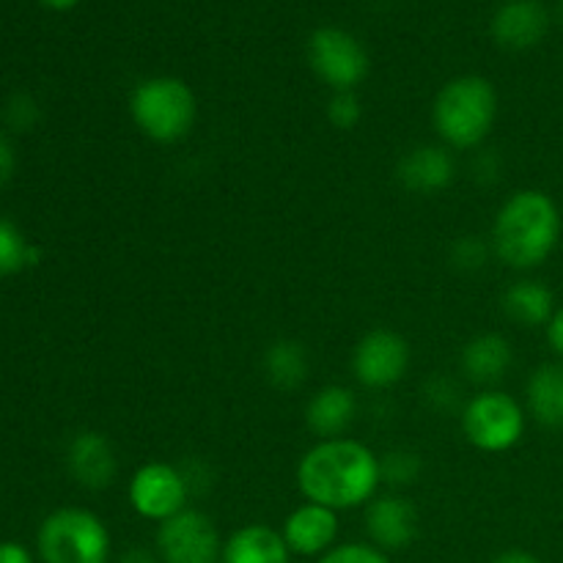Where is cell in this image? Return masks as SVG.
<instances>
[{
    "label": "cell",
    "instance_id": "cell-4",
    "mask_svg": "<svg viewBox=\"0 0 563 563\" xmlns=\"http://www.w3.org/2000/svg\"><path fill=\"white\" fill-rule=\"evenodd\" d=\"M137 130L157 143H176L196 124V93L179 77H148L130 97Z\"/></svg>",
    "mask_w": 563,
    "mask_h": 563
},
{
    "label": "cell",
    "instance_id": "cell-10",
    "mask_svg": "<svg viewBox=\"0 0 563 563\" xmlns=\"http://www.w3.org/2000/svg\"><path fill=\"white\" fill-rule=\"evenodd\" d=\"M410 366V346L394 330H372L355 346L352 368L357 383L366 388H390Z\"/></svg>",
    "mask_w": 563,
    "mask_h": 563
},
{
    "label": "cell",
    "instance_id": "cell-15",
    "mask_svg": "<svg viewBox=\"0 0 563 563\" xmlns=\"http://www.w3.org/2000/svg\"><path fill=\"white\" fill-rule=\"evenodd\" d=\"M396 176L410 192H440L454 179V157L443 146H418L401 157Z\"/></svg>",
    "mask_w": 563,
    "mask_h": 563
},
{
    "label": "cell",
    "instance_id": "cell-16",
    "mask_svg": "<svg viewBox=\"0 0 563 563\" xmlns=\"http://www.w3.org/2000/svg\"><path fill=\"white\" fill-rule=\"evenodd\" d=\"M220 563H291V550L273 528L245 526L223 544Z\"/></svg>",
    "mask_w": 563,
    "mask_h": 563
},
{
    "label": "cell",
    "instance_id": "cell-34",
    "mask_svg": "<svg viewBox=\"0 0 563 563\" xmlns=\"http://www.w3.org/2000/svg\"><path fill=\"white\" fill-rule=\"evenodd\" d=\"M561 16H563V0H561Z\"/></svg>",
    "mask_w": 563,
    "mask_h": 563
},
{
    "label": "cell",
    "instance_id": "cell-19",
    "mask_svg": "<svg viewBox=\"0 0 563 563\" xmlns=\"http://www.w3.org/2000/svg\"><path fill=\"white\" fill-rule=\"evenodd\" d=\"M528 412L548 429H563V363L539 366L528 379Z\"/></svg>",
    "mask_w": 563,
    "mask_h": 563
},
{
    "label": "cell",
    "instance_id": "cell-33",
    "mask_svg": "<svg viewBox=\"0 0 563 563\" xmlns=\"http://www.w3.org/2000/svg\"><path fill=\"white\" fill-rule=\"evenodd\" d=\"M44 5H49V9H58V11H66L71 9V5H77L80 0H42Z\"/></svg>",
    "mask_w": 563,
    "mask_h": 563
},
{
    "label": "cell",
    "instance_id": "cell-1",
    "mask_svg": "<svg viewBox=\"0 0 563 563\" xmlns=\"http://www.w3.org/2000/svg\"><path fill=\"white\" fill-rule=\"evenodd\" d=\"M383 482V462L357 440H322L297 465V487L308 504L355 509L368 504Z\"/></svg>",
    "mask_w": 563,
    "mask_h": 563
},
{
    "label": "cell",
    "instance_id": "cell-11",
    "mask_svg": "<svg viewBox=\"0 0 563 563\" xmlns=\"http://www.w3.org/2000/svg\"><path fill=\"white\" fill-rule=\"evenodd\" d=\"M550 14L539 0H506L493 16V38L506 49H531L548 36Z\"/></svg>",
    "mask_w": 563,
    "mask_h": 563
},
{
    "label": "cell",
    "instance_id": "cell-23",
    "mask_svg": "<svg viewBox=\"0 0 563 563\" xmlns=\"http://www.w3.org/2000/svg\"><path fill=\"white\" fill-rule=\"evenodd\" d=\"M361 115L363 108L361 99L355 97V91H335L333 97H330L328 119L333 126H339V130H355Z\"/></svg>",
    "mask_w": 563,
    "mask_h": 563
},
{
    "label": "cell",
    "instance_id": "cell-28",
    "mask_svg": "<svg viewBox=\"0 0 563 563\" xmlns=\"http://www.w3.org/2000/svg\"><path fill=\"white\" fill-rule=\"evenodd\" d=\"M14 148H11V143L5 141L3 135H0V187L9 185V179L14 176Z\"/></svg>",
    "mask_w": 563,
    "mask_h": 563
},
{
    "label": "cell",
    "instance_id": "cell-8",
    "mask_svg": "<svg viewBox=\"0 0 563 563\" xmlns=\"http://www.w3.org/2000/svg\"><path fill=\"white\" fill-rule=\"evenodd\" d=\"M157 553L163 563H220L223 544L207 515L185 509L159 522Z\"/></svg>",
    "mask_w": 563,
    "mask_h": 563
},
{
    "label": "cell",
    "instance_id": "cell-31",
    "mask_svg": "<svg viewBox=\"0 0 563 563\" xmlns=\"http://www.w3.org/2000/svg\"><path fill=\"white\" fill-rule=\"evenodd\" d=\"M493 563H542L537 555L526 553V550H509V553H500Z\"/></svg>",
    "mask_w": 563,
    "mask_h": 563
},
{
    "label": "cell",
    "instance_id": "cell-32",
    "mask_svg": "<svg viewBox=\"0 0 563 563\" xmlns=\"http://www.w3.org/2000/svg\"><path fill=\"white\" fill-rule=\"evenodd\" d=\"M119 563H157V561H154V555L148 553V550L135 548V550H130V553L121 555Z\"/></svg>",
    "mask_w": 563,
    "mask_h": 563
},
{
    "label": "cell",
    "instance_id": "cell-25",
    "mask_svg": "<svg viewBox=\"0 0 563 563\" xmlns=\"http://www.w3.org/2000/svg\"><path fill=\"white\" fill-rule=\"evenodd\" d=\"M418 473V460L410 454H390L383 465V476H388L396 484H410V478Z\"/></svg>",
    "mask_w": 563,
    "mask_h": 563
},
{
    "label": "cell",
    "instance_id": "cell-20",
    "mask_svg": "<svg viewBox=\"0 0 563 563\" xmlns=\"http://www.w3.org/2000/svg\"><path fill=\"white\" fill-rule=\"evenodd\" d=\"M504 311L511 322L539 328L555 313V297L542 280H517L504 291Z\"/></svg>",
    "mask_w": 563,
    "mask_h": 563
},
{
    "label": "cell",
    "instance_id": "cell-3",
    "mask_svg": "<svg viewBox=\"0 0 563 563\" xmlns=\"http://www.w3.org/2000/svg\"><path fill=\"white\" fill-rule=\"evenodd\" d=\"M498 115V93L478 75L445 82L434 97L432 121L438 135L454 148H473L489 135Z\"/></svg>",
    "mask_w": 563,
    "mask_h": 563
},
{
    "label": "cell",
    "instance_id": "cell-22",
    "mask_svg": "<svg viewBox=\"0 0 563 563\" xmlns=\"http://www.w3.org/2000/svg\"><path fill=\"white\" fill-rule=\"evenodd\" d=\"M38 264V247L22 236L11 220L0 218V275H14Z\"/></svg>",
    "mask_w": 563,
    "mask_h": 563
},
{
    "label": "cell",
    "instance_id": "cell-12",
    "mask_svg": "<svg viewBox=\"0 0 563 563\" xmlns=\"http://www.w3.org/2000/svg\"><path fill=\"white\" fill-rule=\"evenodd\" d=\"M284 542L295 555L322 559L328 550H333L335 537H339V517L333 509L319 504H302L300 509L291 511L284 522Z\"/></svg>",
    "mask_w": 563,
    "mask_h": 563
},
{
    "label": "cell",
    "instance_id": "cell-26",
    "mask_svg": "<svg viewBox=\"0 0 563 563\" xmlns=\"http://www.w3.org/2000/svg\"><path fill=\"white\" fill-rule=\"evenodd\" d=\"M456 253H460L462 267H478V264H484V247L476 240H462L456 245Z\"/></svg>",
    "mask_w": 563,
    "mask_h": 563
},
{
    "label": "cell",
    "instance_id": "cell-27",
    "mask_svg": "<svg viewBox=\"0 0 563 563\" xmlns=\"http://www.w3.org/2000/svg\"><path fill=\"white\" fill-rule=\"evenodd\" d=\"M5 115H9V121L14 126H27L33 121V115H36V108H33L31 99H16V102H11Z\"/></svg>",
    "mask_w": 563,
    "mask_h": 563
},
{
    "label": "cell",
    "instance_id": "cell-6",
    "mask_svg": "<svg viewBox=\"0 0 563 563\" xmlns=\"http://www.w3.org/2000/svg\"><path fill=\"white\" fill-rule=\"evenodd\" d=\"M465 438L487 454L515 449L526 432V412L509 394H478L462 412Z\"/></svg>",
    "mask_w": 563,
    "mask_h": 563
},
{
    "label": "cell",
    "instance_id": "cell-18",
    "mask_svg": "<svg viewBox=\"0 0 563 563\" xmlns=\"http://www.w3.org/2000/svg\"><path fill=\"white\" fill-rule=\"evenodd\" d=\"M511 344L498 333H484L467 341L462 350V372L478 385H493L509 372Z\"/></svg>",
    "mask_w": 563,
    "mask_h": 563
},
{
    "label": "cell",
    "instance_id": "cell-13",
    "mask_svg": "<svg viewBox=\"0 0 563 563\" xmlns=\"http://www.w3.org/2000/svg\"><path fill=\"white\" fill-rule=\"evenodd\" d=\"M366 531L377 550H405L418 537L416 506L399 495H385L368 504Z\"/></svg>",
    "mask_w": 563,
    "mask_h": 563
},
{
    "label": "cell",
    "instance_id": "cell-14",
    "mask_svg": "<svg viewBox=\"0 0 563 563\" xmlns=\"http://www.w3.org/2000/svg\"><path fill=\"white\" fill-rule=\"evenodd\" d=\"M69 471L82 487L104 489L113 484L119 462H115L113 445L104 434L82 432L69 445Z\"/></svg>",
    "mask_w": 563,
    "mask_h": 563
},
{
    "label": "cell",
    "instance_id": "cell-5",
    "mask_svg": "<svg viewBox=\"0 0 563 563\" xmlns=\"http://www.w3.org/2000/svg\"><path fill=\"white\" fill-rule=\"evenodd\" d=\"M44 563H108L110 533L86 509H58L42 522L36 537Z\"/></svg>",
    "mask_w": 563,
    "mask_h": 563
},
{
    "label": "cell",
    "instance_id": "cell-21",
    "mask_svg": "<svg viewBox=\"0 0 563 563\" xmlns=\"http://www.w3.org/2000/svg\"><path fill=\"white\" fill-rule=\"evenodd\" d=\"M264 374L278 390H295L308 377V355L297 341H275L264 352Z\"/></svg>",
    "mask_w": 563,
    "mask_h": 563
},
{
    "label": "cell",
    "instance_id": "cell-2",
    "mask_svg": "<svg viewBox=\"0 0 563 563\" xmlns=\"http://www.w3.org/2000/svg\"><path fill=\"white\" fill-rule=\"evenodd\" d=\"M561 240V209L548 192L520 190L500 207L493 247L504 264L533 269L548 262Z\"/></svg>",
    "mask_w": 563,
    "mask_h": 563
},
{
    "label": "cell",
    "instance_id": "cell-30",
    "mask_svg": "<svg viewBox=\"0 0 563 563\" xmlns=\"http://www.w3.org/2000/svg\"><path fill=\"white\" fill-rule=\"evenodd\" d=\"M0 563H33V555L20 542H0Z\"/></svg>",
    "mask_w": 563,
    "mask_h": 563
},
{
    "label": "cell",
    "instance_id": "cell-7",
    "mask_svg": "<svg viewBox=\"0 0 563 563\" xmlns=\"http://www.w3.org/2000/svg\"><path fill=\"white\" fill-rule=\"evenodd\" d=\"M308 64L333 91H352L368 75V55L352 33L319 27L308 38Z\"/></svg>",
    "mask_w": 563,
    "mask_h": 563
},
{
    "label": "cell",
    "instance_id": "cell-17",
    "mask_svg": "<svg viewBox=\"0 0 563 563\" xmlns=\"http://www.w3.org/2000/svg\"><path fill=\"white\" fill-rule=\"evenodd\" d=\"M355 410L357 401L352 396V390L341 388V385H328V388H322L308 401L306 423L319 438L335 440L355 421Z\"/></svg>",
    "mask_w": 563,
    "mask_h": 563
},
{
    "label": "cell",
    "instance_id": "cell-9",
    "mask_svg": "<svg viewBox=\"0 0 563 563\" xmlns=\"http://www.w3.org/2000/svg\"><path fill=\"white\" fill-rule=\"evenodd\" d=\"M130 504L146 520L165 522L174 515L185 511L187 482L174 465L165 462H148L132 476Z\"/></svg>",
    "mask_w": 563,
    "mask_h": 563
},
{
    "label": "cell",
    "instance_id": "cell-24",
    "mask_svg": "<svg viewBox=\"0 0 563 563\" xmlns=\"http://www.w3.org/2000/svg\"><path fill=\"white\" fill-rule=\"evenodd\" d=\"M317 563H390L383 550L372 544H341V548L328 550Z\"/></svg>",
    "mask_w": 563,
    "mask_h": 563
},
{
    "label": "cell",
    "instance_id": "cell-29",
    "mask_svg": "<svg viewBox=\"0 0 563 563\" xmlns=\"http://www.w3.org/2000/svg\"><path fill=\"white\" fill-rule=\"evenodd\" d=\"M548 341L555 355L563 357V306L555 308L553 319L548 322Z\"/></svg>",
    "mask_w": 563,
    "mask_h": 563
}]
</instances>
